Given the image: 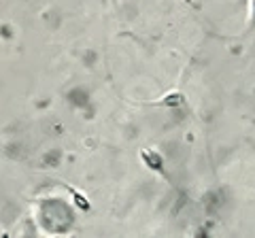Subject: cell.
<instances>
[{
	"label": "cell",
	"mask_w": 255,
	"mask_h": 238,
	"mask_svg": "<svg viewBox=\"0 0 255 238\" xmlns=\"http://www.w3.org/2000/svg\"><path fill=\"white\" fill-rule=\"evenodd\" d=\"M140 157H142V162H145L151 170H162L164 160H162V155L153 151V149H147V151H142Z\"/></svg>",
	"instance_id": "1"
},
{
	"label": "cell",
	"mask_w": 255,
	"mask_h": 238,
	"mask_svg": "<svg viewBox=\"0 0 255 238\" xmlns=\"http://www.w3.org/2000/svg\"><path fill=\"white\" fill-rule=\"evenodd\" d=\"M249 9H251V23H249V28H251V30H255V0H251Z\"/></svg>",
	"instance_id": "2"
}]
</instances>
